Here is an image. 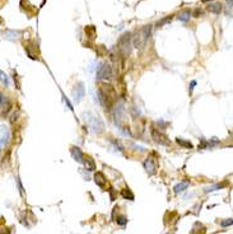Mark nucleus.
I'll use <instances>...</instances> for the list:
<instances>
[{"mask_svg":"<svg viewBox=\"0 0 233 234\" xmlns=\"http://www.w3.org/2000/svg\"><path fill=\"white\" fill-rule=\"evenodd\" d=\"M116 97H117V94H116V90L113 89L112 85L101 84V87H99V99H101V103L104 107L110 110L116 101Z\"/></svg>","mask_w":233,"mask_h":234,"instance_id":"nucleus-1","label":"nucleus"},{"mask_svg":"<svg viewBox=\"0 0 233 234\" xmlns=\"http://www.w3.org/2000/svg\"><path fill=\"white\" fill-rule=\"evenodd\" d=\"M150 33H152V27H150V24L144 26L140 31H138L135 33V36L131 38L133 45L135 46L138 50H143L145 47V45H147L149 37H150Z\"/></svg>","mask_w":233,"mask_h":234,"instance_id":"nucleus-2","label":"nucleus"},{"mask_svg":"<svg viewBox=\"0 0 233 234\" xmlns=\"http://www.w3.org/2000/svg\"><path fill=\"white\" fill-rule=\"evenodd\" d=\"M116 47H117V51H119L122 56L130 55V54H131V33H130V32L124 33L122 36L119 38Z\"/></svg>","mask_w":233,"mask_h":234,"instance_id":"nucleus-3","label":"nucleus"},{"mask_svg":"<svg viewBox=\"0 0 233 234\" xmlns=\"http://www.w3.org/2000/svg\"><path fill=\"white\" fill-rule=\"evenodd\" d=\"M88 117H86V121L88 124V126L90 127V130L95 132V134H99L104 130V125L101 121V119L98 116L93 115V113H87Z\"/></svg>","mask_w":233,"mask_h":234,"instance_id":"nucleus-4","label":"nucleus"},{"mask_svg":"<svg viewBox=\"0 0 233 234\" xmlns=\"http://www.w3.org/2000/svg\"><path fill=\"white\" fill-rule=\"evenodd\" d=\"M113 76L112 67L108 64H101L97 69V79H111Z\"/></svg>","mask_w":233,"mask_h":234,"instance_id":"nucleus-5","label":"nucleus"},{"mask_svg":"<svg viewBox=\"0 0 233 234\" xmlns=\"http://www.w3.org/2000/svg\"><path fill=\"white\" fill-rule=\"evenodd\" d=\"M144 168H145V171L148 172L149 176L156 174V172H157V163H156V160L152 157H148L144 160Z\"/></svg>","mask_w":233,"mask_h":234,"instance_id":"nucleus-6","label":"nucleus"},{"mask_svg":"<svg viewBox=\"0 0 233 234\" xmlns=\"http://www.w3.org/2000/svg\"><path fill=\"white\" fill-rule=\"evenodd\" d=\"M83 97H84V85H83V83H78V84H75V87L73 89V99H74V102L79 103Z\"/></svg>","mask_w":233,"mask_h":234,"instance_id":"nucleus-7","label":"nucleus"},{"mask_svg":"<svg viewBox=\"0 0 233 234\" xmlns=\"http://www.w3.org/2000/svg\"><path fill=\"white\" fill-rule=\"evenodd\" d=\"M152 136H153V139H154V141H157L158 144H160V145H166V146L169 145V140H168V137H167L166 135H163L162 132L154 130V128H152Z\"/></svg>","mask_w":233,"mask_h":234,"instance_id":"nucleus-8","label":"nucleus"},{"mask_svg":"<svg viewBox=\"0 0 233 234\" xmlns=\"http://www.w3.org/2000/svg\"><path fill=\"white\" fill-rule=\"evenodd\" d=\"M9 141V130L5 125H0V145H5Z\"/></svg>","mask_w":233,"mask_h":234,"instance_id":"nucleus-9","label":"nucleus"},{"mask_svg":"<svg viewBox=\"0 0 233 234\" xmlns=\"http://www.w3.org/2000/svg\"><path fill=\"white\" fill-rule=\"evenodd\" d=\"M70 153H72V157L79 162V163H83V159H84V154H83V151H81L78 146H72L70 149Z\"/></svg>","mask_w":233,"mask_h":234,"instance_id":"nucleus-10","label":"nucleus"},{"mask_svg":"<svg viewBox=\"0 0 233 234\" xmlns=\"http://www.w3.org/2000/svg\"><path fill=\"white\" fill-rule=\"evenodd\" d=\"M95 182L97 183V186H99L101 188H104L107 184V178L104 177V174L102 172H97L95 174Z\"/></svg>","mask_w":233,"mask_h":234,"instance_id":"nucleus-11","label":"nucleus"},{"mask_svg":"<svg viewBox=\"0 0 233 234\" xmlns=\"http://www.w3.org/2000/svg\"><path fill=\"white\" fill-rule=\"evenodd\" d=\"M83 164H84L86 169H88V171H95L96 169V163H95V160H93L90 157H84Z\"/></svg>","mask_w":233,"mask_h":234,"instance_id":"nucleus-12","label":"nucleus"},{"mask_svg":"<svg viewBox=\"0 0 233 234\" xmlns=\"http://www.w3.org/2000/svg\"><path fill=\"white\" fill-rule=\"evenodd\" d=\"M206 9L210 11V13H214V14H219L220 11H222V4L220 3H214V4H209L206 6Z\"/></svg>","mask_w":233,"mask_h":234,"instance_id":"nucleus-13","label":"nucleus"},{"mask_svg":"<svg viewBox=\"0 0 233 234\" xmlns=\"http://www.w3.org/2000/svg\"><path fill=\"white\" fill-rule=\"evenodd\" d=\"M18 34H20V32H15V31L8 29V31L4 32V38L5 40H10V41H14V40H17Z\"/></svg>","mask_w":233,"mask_h":234,"instance_id":"nucleus-14","label":"nucleus"},{"mask_svg":"<svg viewBox=\"0 0 233 234\" xmlns=\"http://www.w3.org/2000/svg\"><path fill=\"white\" fill-rule=\"evenodd\" d=\"M121 196H122L124 198H126V200H131V201L135 198L134 193L131 192V190L129 188V187H126V188H122V190H121Z\"/></svg>","mask_w":233,"mask_h":234,"instance_id":"nucleus-15","label":"nucleus"},{"mask_svg":"<svg viewBox=\"0 0 233 234\" xmlns=\"http://www.w3.org/2000/svg\"><path fill=\"white\" fill-rule=\"evenodd\" d=\"M187 187H189V182H187V181L181 182V183H178V184L174 186V192H176V193L182 192V191H185L186 188H187Z\"/></svg>","mask_w":233,"mask_h":234,"instance_id":"nucleus-16","label":"nucleus"},{"mask_svg":"<svg viewBox=\"0 0 233 234\" xmlns=\"http://www.w3.org/2000/svg\"><path fill=\"white\" fill-rule=\"evenodd\" d=\"M190 15H191V11L190 10H183L178 14V20L181 22H187L190 19Z\"/></svg>","mask_w":233,"mask_h":234,"instance_id":"nucleus-17","label":"nucleus"},{"mask_svg":"<svg viewBox=\"0 0 233 234\" xmlns=\"http://www.w3.org/2000/svg\"><path fill=\"white\" fill-rule=\"evenodd\" d=\"M176 141H177V144H180L182 148H187V149H192V148H194L192 144L189 141V140H183V139L177 137V139H176Z\"/></svg>","mask_w":233,"mask_h":234,"instance_id":"nucleus-18","label":"nucleus"},{"mask_svg":"<svg viewBox=\"0 0 233 234\" xmlns=\"http://www.w3.org/2000/svg\"><path fill=\"white\" fill-rule=\"evenodd\" d=\"M86 33H87V36L89 38L95 37L96 36V28H95V26H87L86 27Z\"/></svg>","mask_w":233,"mask_h":234,"instance_id":"nucleus-19","label":"nucleus"},{"mask_svg":"<svg viewBox=\"0 0 233 234\" xmlns=\"http://www.w3.org/2000/svg\"><path fill=\"white\" fill-rule=\"evenodd\" d=\"M0 81H2L3 84H5L7 87H9V84H10V81H9V78H8V75L3 72V70H0Z\"/></svg>","mask_w":233,"mask_h":234,"instance_id":"nucleus-20","label":"nucleus"},{"mask_svg":"<svg viewBox=\"0 0 233 234\" xmlns=\"http://www.w3.org/2000/svg\"><path fill=\"white\" fill-rule=\"evenodd\" d=\"M171 19H172V15H169V17H166V18H163V19H160L159 22H157V27H162L163 24H166V23H169L171 22Z\"/></svg>","mask_w":233,"mask_h":234,"instance_id":"nucleus-21","label":"nucleus"},{"mask_svg":"<svg viewBox=\"0 0 233 234\" xmlns=\"http://www.w3.org/2000/svg\"><path fill=\"white\" fill-rule=\"evenodd\" d=\"M116 221H117V224H119V225L124 227V225H126V223H127V218L124 216V215H121V216H119L117 219H116Z\"/></svg>","mask_w":233,"mask_h":234,"instance_id":"nucleus-22","label":"nucleus"},{"mask_svg":"<svg viewBox=\"0 0 233 234\" xmlns=\"http://www.w3.org/2000/svg\"><path fill=\"white\" fill-rule=\"evenodd\" d=\"M222 187H224L223 183H220V184H214V186H212V187H208V188H206L205 191H206V192H212V191H215V190H220Z\"/></svg>","mask_w":233,"mask_h":234,"instance_id":"nucleus-23","label":"nucleus"},{"mask_svg":"<svg viewBox=\"0 0 233 234\" xmlns=\"http://www.w3.org/2000/svg\"><path fill=\"white\" fill-rule=\"evenodd\" d=\"M232 223H233V220H232V218H229L226 221H222V227H229V225H232Z\"/></svg>","mask_w":233,"mask_h":234,"instance_id":"nucleus-24","label":"nucleus"},{"mask_svg":"<svg viewBox=\"0 0 233 234\" xmlns=\"http://www.w3.org/2000/svg\"><path fill=\"white\" fill-rule=\"evenodd\" d=\"M17 184H18V188H19L20 195H24V191H23V186H22V183H20V181H19L18 177H17Z\"/></svg>","mask_w":233,"mask_h":234,"instance_id":"nucleus-25","label":"nucleus"},{"mask_svg":"<svg viewBox=\"0 0 233 234\" xmlns=\"http://www.w3.org/2000/svg\"><path fill=\"white\" fill-rule=\"evenodd\" d=\"M199 14H201V10L196 9V10H195V15H194V17H199Z\"/></svg>","mask_w":233,"mask_h":234,"instance_id":"nucleus-26","label":"nucleus"},{"mask_svg":"<svg viewBox=\"0 0 233 234\" xmlns=\"http://www.w3.org/2000/svg\"><path fill=\"white\" fill-rule=\"evenodd\" d=\"M203 3H208V2H212V0H201Z\"/></svg>","mask_w":233,"mask_h":234,"instance_id":"nucleus-27","label":"nucleus"}]
</instances>
